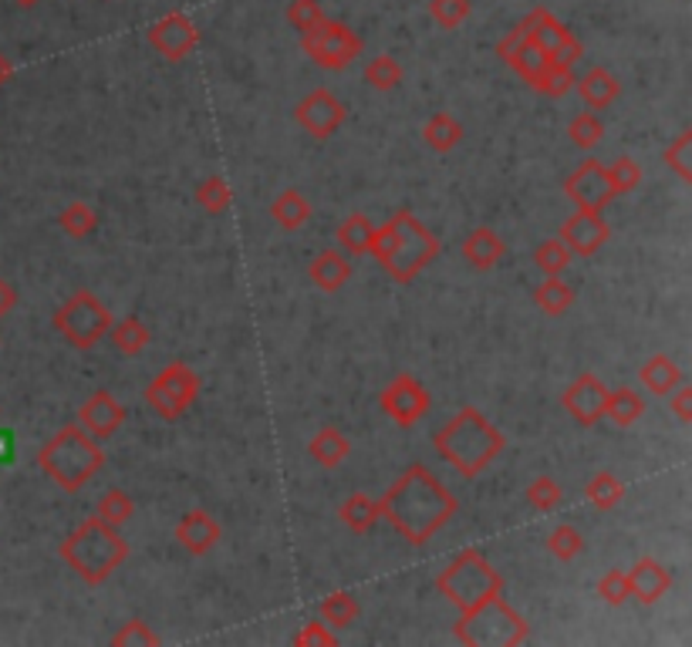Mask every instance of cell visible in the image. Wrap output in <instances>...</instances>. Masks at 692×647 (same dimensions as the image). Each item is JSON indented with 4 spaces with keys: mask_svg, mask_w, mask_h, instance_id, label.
Listing matches in <instances>:
<instances>
[{
    "mask_svg": "<svg viewBox=\"0 0 692 647\" xmlns=\"http://www.w3.org/2000/svg\"><path fill=\"white\" fill-rule=\"evenodd\" d=\"M324 21V8L318 4V0H291L287 4V24L294 28V31H311V28H318Z\"/></svg>",
    "mask_w": 692,
    "mask_h": 647,
    "instance_id": "7dc6e473",
    "label": "cell"
},
{
    "mask_svg": "<svg viewBox=\"0 0 692 647\" xmlns=\"http://www.w3.org/2000/svg\"><path fill=\"white\" fill-rule=\"evenodd\" d=\"M362 607L355 600V594L349 590H334L321 600V620L331 627V630H344V627H352L359 620Z\"/></svg>",
    "mask_w": 692,
    "mask_h": 647,
    "instance_id": "4dcf8cb0",
    "label": "cell"
},
{
    "mask_svg": "<svg viewBox=\"0 0 692 647\" xmlns=\"http://www.w3.org/2000/svg\"><path fill=\"white\" fill-rule=\"evenodd\" d=\"M571 249L561 243V236H550V239H544L537 249H534V264H537V271L544 274V277H557V274H564L567 267H571Z\"/></svg>",
    "mask_w": 692,
    "mask_h": 647,
    "instance_id": "8d00e7d4",
    "label": "cell"
},
{
    "mask_svg": "<svg viewBox=\"0 0 692 647\" xmlns=\"http://www.w3.org/2000/svg\"><path fill=\"white\" fill-rule=\"evenodd\" d=\"M58 557L88 584V587H101L111 580V574L119 570L129 560V543L123 540L119 527H108L98 516H88V520L61 540Z\"/></svg>",
    "mask_w": 692,
    "mask_h": 647,
    "instance_id": "277c9868",
    "label": "cell"
},
{
    "mask_svg": "<svg viewBox=\"0 0 692 647\" xmlns=\"http://www.w3.org/2000/svg\"><path fill=\"white\" fill-rule=\"evenodd\" d=\"M61 229L71 236V239H88L95 229H98V209L88 206V203H68L58 216Z\"/></svg>",
    "mask_w": 692,
    "mask_h": 647,
    "instance_id": "d590c367",
    "label": "cell"
},
{
    "mask_svg": "<svg viewBox=\"0 0 692 647\" xmlns=\"http://www.w3.org/2000/svg\"><path fill=\"white\" fill-rule=\"evenodd\" d=\"M605 402H608V388L598 374L585 371L574 378L564 395H561V405L567 409V415L578 422L582 429H595L602 419H605Z\"/></svg>",
    "mask_w": 692,
    "mask_h": 647,
    "instance_id": "7c38bea8",
    "label": "cell"
},
{
    "mask_svg": "<svg viewBox=\"0 0 692 647\" xmlns=\"http://www.w3.org/2000/svg\"><path fill=\"white\" fill-rule=\"evenodd\" d=\"M564 196L578 206V209H588V213H605V206L615 199L608 179H605V163L598 159H585L578 169H574L567 179H564Z\"/></svg>",
    "mask_w": 692,
    "mask_h": 647,
    "instance_id": "9a60e30c",
    "label": "cell"
},
{
    "mask_svg": "<svg viewBox=\"0 0 692 647\" xmlns=\"http://www.w3.org/2000/svg\"><path fill=\"white\" fill-rule=\"evenodd\" d=\"M379 405L386 412L389 422H396L399 429H412L432 405L429 392L412 378V374H396L379 395Z\"/></svg>",
    "mask_w": 692,
    "mask_h": 647,
    "instance_id": "8fae6325",
    "label": "cell"
},
{
    "mask_svg": "<svg viewBox=\"0 0 692 647\" xmlns=\"http://www.w3.org/2000/svg\"><path fill=\"white\" fill-rule=\"evenodd\" d=\"M78 425L95 439H111L115 432H119L126 425V409L119 405V399H115L111 392H105V388H98V392H91L81 409H78Z\"/></svg>",
    "mask_w": 692,
    "mask_h": 647,
    "instance_id": "e0dca14e",
    "label": "cell"
},
{
    "mask_svg": "<svg viewBox=\"0 0 692 647\" xmlns=\"http://www.w3.org/2000/svg\"><path fill=\"white\" fill-rule=\"evenodd\" d=\"M474 4L470 0H429V18L442 28V31H459L467 24Z\"/></svg>",
    "mask_w": 692,
    "mask_h": 647,
    "instance_id": "b9f144b4",
    "label": "cell"
},
{
    "mask_svg": "<svg viewBox=\"0 0 692 647\" xmlns=\"http://www.w3.org/2000/svg\"><path fill=\"white\" fill-rule=\"evenodd\" d=\"M534 91H540V95H547V98H564L567 91H574V68H564V65L550 61L547 71L537 78Z\"/></svg>",
    "mask_w": 692,
    "mask_h": 647,
    "instance_id": "f6af8a7d",
    "label": "cell"
},
{
    "mask_svg": "<svg viewBox=\"0 0 692 647\" xmlns=\"http://www.w3.org/2000/svg\"><path fill=\"white\" fill-rule=\"evenodd\" d=\"M301 51L324 71H344L349 65H355L366 51V41L341 21L324 18L318 28L301 35Z\"/></svg>",
    "mask_w": 692,
    "mask_h": 647,
    "instance_id": "30bf717a",
    "label": "cell"
},
{
    "mask_svg": "<svg viewBox=\"0 0 692 647\" xmlns=\"http://www.w3.org/2000/svg\"><path fill=\"white\" fill-rule=\"evenodd\" d=\"M605 179H608V186H612L615 196H625V193L639 189V183H642V166H639L632 156H618V159H612V163L605 166Z\"/></svg>",
    "mask_w": 692,
    "mask_h": 647,
    "instance_id": "60d3db41",
    "label": "cell"
},
{
    "mask_svg": "<svg viewBox=\"0 0 692 647\" xmlns=\"http://www.w3.org/2000/svg\"><path fill=\"white\" fill-rule=\"evenodd\" d=\"M547 550H550V557H557L561 563H571L574 557H578V553L585 550V537H582L578 527L561 523V527L550 530V537H547Z\"/></svg>",
    "mask_w": 692,
    "mask_h": 647,
    "instance_id": "ab89813d",
    "label": "cell"
},
{
    "mask_svg": "<svg viewBox=\"0 0 692 647\" xmlns=\"http://www.w3.org/2000/svg\"><path fill=\"white\" fill-rule=\"evenodd\" d=\"M334 239L344 256H366L376 239V223L366 213H352L349 219H341V226L334 229Z\"/></svg>",
    "mask_w": 692,
    "mask_h": 647,
    "instance_id": "4316f807",
    "label": "cell"
},
{
    "mask_svg": "<svg viewBox=\"0 0 692 647\" xmlns=\"http://www.w3.org/2000/svg\"><path fill=\"white\" fill-rule=\"evenodd\" d=\"M14 304H18V291L0 277V317H8L14 311Z\"/></svg>",
    "mask_w": 692,
    "mask_h": 647,
    "instance_id": "816d5d0a",
    "label": "cell"
},
{
    "mask_svg": "<svg viewBox=\"0 0 692 647\" xmlns=\"http://www.w3.org/2000/svg\"><path fill=\"white\" fill-rule=\"evenodd\" d=\"M199 388H203V381L186 361H169L146 384L143 399L163 422H176L179 415H186V409H193V402L199 399Z\"/></svg>",
    "mask_w": 692,
    "mask_h": 647,
    "instance_id": "9c48e42d",
    "label": "cell"
},
{
    "mask_svg": "<svg viewBox=\"0 0 692 647\" xmlns=\"http://www.w3.org/2000/svg\"><path fill=\"white\" fill-rule=\"evenodd\" d=\"M38 465L58 489L78 492L105 465V452L81 425H61L58 435L38 449Z\"/></svg>",
    "mask_w": 692,
    "mask_h": 647,
    "instance_id": "5b68a950",
    "label": "cell"
},
{
    "mask_svg": "<svg viewBox=\"0 0 692 647\" xmlns=\"http://www.w3.org/2000/svg\"><path fill=\"white\" fill-rule=\"evenodd\" d=\"M642 415H645V399L635 392V388L622 384V388H615V392H608L605 419H612V425H618V429H632Z\"/></svg>",
    "mask_w": 692,
    "mask_h": 647,
    "instance_id": "f546056e",
    "label": "cell"
},
{
    "mask_svg": "<svg viewBox=\"0 0 692 647\" xmlns=\"http://www.w3.org/2000/svg\"><path fill=\"white\" fill-rule=\"evenodd\" d=\"M344 111L349 108L341 105V98H334L328 88H314L294 105V121L311 139H331L344 125Z\"/></svg>",
    "mask_w": 692,
    "mask_h": 647,
    "instance_id": "4fadbf2b",
    "label": "cell"
},
{
    "mask_svg": "<svg viewBox=\"0 0 692 647\" xmlns=\"http://www.w3.org/2000/svg\"><path fill=\"white\" fill-rule=\"evenodd\" d=\"M561 482L554 476H537L527 482V502L540 512H554L561 506Z\"/></svg>",
    "mask_w": 692,
    "mask_h": 647,
    "instance_id": "ee69618b",
    "label": "cell"
},
{
    "mask_svg": "<svg viewBox=\"0 0 692 647\" xmlns=\"http://www.w3.org/2000/svg\"><path fill=\"white\" fill-rule=\"evenodd\" d=\"M196 203L213 213V216H223L230 209V203H234V189H230V183L223 176H206L199 186H196Z\"/></svg>",
    "mask_w": 692,
    "mask_h": 647,
    "instance_id": "74e56055",
    "label": "cell"
},
{
    "mask_svg": "<svg viewBox=\"0 0 692 647\" xmlns=\"http://www.w3.org/2000/svg\"><path fill=\"white\" fill-rule=\"evenodd\" d=\"M11 452H14V439H11V432H0V465H4V462L11 459Z\"/></svg>",
    "mask_w": 692,
    "mask_h": 647,
    "instance_id": "db71d44e",
    "label": "cell"
},
{
    "mask_svg": "<svg viewBox=\"0 0 692 647\" xmlns=\"http://www.w3.org/2000/svg\"><path fill=\"white\" fill-rule=\"evenodd\" d=\"M625 482L615 476V472H598V476H592V482L585 486V499L598 509V512H612L615 506H622V499H625Z\"/></svg>",
    "mask_w": 692,
    "mask_h": 647,
    "instance_id": "1f68e13d",
    "label": "cell"
},
{
    "mask_svg": "<svg viewBox=\"0 0 692 647\" xmlns=\"http://www.w3.org/2000/svg\"><path fill=\"white\" fill-rule=\"evenodd\" d=\"M422 139L432 153L446 156L464 143V121H459L456 115H449V111H436L422 125Z\"/></svg>",
    "mask_w": 692,
    "mask_h": 647,
    "instance_id": "484cf974",
    "label": "cell"
},
{
    "mask_svg": "<svg viewBox=\"0 0 692 647\" xmlns=\"http://www.w3.org/2000/svg\"><path fill=\"white\" fill-rule=\"evenodd\" d=\"M14 4H21V8H35V4H41V0H14Z\"/></svg>",
    "mask_w": 692,
    "mask_h": 647,
    "instance_id": "11a10c76",
    "label": "cell"
},
{
    "mask_svg": "<svg viewBox=\"0 0 692 647\" xmlns=\"http://www.w3.org/2000/svg\"><path fill=\"white\" fill-rule=\"evenodd\" d=\"M567 139L578 146L582 153H592L605 139V121L595 111H578V115L571 118V125H567Z\"/></svg>",
    "mask_w": 692,
    "mask_h": 647,
    "instance_id": "836d02e7",
    "label": "cell"
},
{
    "mask_svg": "<svg viewBox=\"0 0 692 647\" xmlns=\"http://www.w3.org/2000/svg\"><path fill=\"white\" fill-rule=\"evenodd\" d=\"M662 159H665V166L675 169V176H679L685 186H692V133H689V128H685V133H682L672 146H665Z\"/></svg>",
    "mask_w": 692,
    "mask_h": 647,
    "instance_id": "7bdbcfd3",
    "label": "cell"
},
{
    "mask_svg": "<svg viewBox=\"0 0 692 647\" xmlns=\"http://www.w3.org/2000/svg\"><path fill=\"white\" fill-rule=\"evenodd\" d=\"M0 412H4V409H0Z\"/></svg>",
    "mask_w": 692,
    "mask_h": 647,
    "instance_id": "9f6ffc18",
    "label": "cell"
},
{
    "mask_svg": "<svg viewBox=\"0 0 692 647\" xmlns=\"http://www.w3.org/2000/svg\"><path fill=\"white\" fill-rule=\"evenodd\" d=\"M598 597L612 607H622L632 600V587H628V574L625 570H608L602 580H598Z\"/></svg>",
    "mask_w": 692,
    "mask_h": 647,
    "instance_id": "c3c4849f",
    "label": "cell"
},
{
    "mask_svg": "<svg viewBox=\"0 0 692 647\" xmlns=\"http://www.w3.org/2000/svg\"><path fill=\"white\" fill-rule=\"evenodd\" d=\"M108 337H111V347L119 351V354H126V357H139V354L149 347V341H153L149 327H146L139 317H123V321H111V327H108Z\"/></svg>",
    "mask_w": 692,
    "mask_h": 647,
    "instance_id": "f1b7e54d",
    "label": "cell"
},
{
    "mask_svg": "<svg viewBox=\"0 0 692 647\" xmlns=\"http://www.w3.org/2000/svg\"><path fill=\"white\" fill-rule=\"evenodd\" d=\"M625 574H628L632 597H635L639 604H645V607L659 604V600L669 594V587H672V574H669L665 563L655 560V557H639V560L632 563V570H625Z\"/></svg>",
    "mask_w": 692,
    "mask_h": 647,
    "instance_id": "d6986e66",
    "label": "cell"
},
{
    "mask_svg": "<svg viewBox=\"0 0 692 647\" xmlns=\"http://www.w3.org/2000/svg\"><path fill=\"white\" fill-rule=\"evenodd\" d=\"M11 78H14V61H11L4 51H0V88H4Z\"/></svg>",
    "mask_w": 692,
    "mask_h": 647,
    "instance_id": "f5cc1de1",
    "label": "cell"
},
{
    "mask_svg": "<svg viewBox=\"0 0 692 647\" xmlns=\"http://www.w3.org/2000/svg\"><path fill=\"white\" fill-rule=\"evenodd\" d=\"M338 520L349 527L352 533L366 537L376 530V523L382 520V509H379V499H372L369 492H352L338 506Z\"/></svg>",
    "mask_w": 692,
    "mask_h": 647,
    "instance_id": "cb8c5ba5",
    "label": "cell"
},
{
    "mask_svg": "<svg viewBox=\"0 0 692 647\" xmlns=\"http://www.w3.org/2000/svg\"><path fill=\"white\" fill-rule=\"evenodd\" d=\"M146 41L153 51H159L166 61H186L196 48H199V31L196 24L189 21V14L183 11H169L163 14L149 31H146Z\"/></svg>",
    "mask_w": 692,
    "mask_h": 647,
    "instance_id": "5bb4252c",
    "label": "cell"
},
{
    "mask_svg": "<svg viewBox=\"0 0 692 647\" xmlns=\"http://www.w3.org/2000/svg\"><path fill=\"white\" fill-rule=\"evenodd\" d=\"M294 644L298 647H331V644H338V634L324 624V620H308V624H301V630L294 634Z\"/></svg>",
    "mask_w": 692,
    "mask_h": 647,
    "instance_id": "681fc988",
    "label": "cell"
},
{
    "mask_svg": "<svg viewBox=\"0 0 692 647\" xmlns=\"http://www.w3.org/2000/svg\"><path fill=\"white\" fill-rule=\"evenodd\" d=\"M534 301H537V307L547 317H564L574 307V287L567 281H561V274L557 277H544V284L537 287Z\"/></svg>",
    "mask_w": 692,
    "mask_h": 647,
    "instance_id": "d6a6232c",
    "label": "cell"
},
{
    "mask_svg": "<svg viewBox=\"0 0 692 647\" xmlns=\"http://www.w3.org/2000/svg\"><path fill=\"white\" fill-rule=\"evenodd\" d=\"M111 644L115 647H156L159 644V634L146 624V620H139V617H133V620H126L119 630L111 634Z\"/></svg>",
    "mask_w": 692,
    "mask_h": 647,
    "instance_id": "bcb514c9",
    "label": "cell"
},
{
    "mask_svg": "<svg viewBox=\"0 0 692 647\" xmlns=\"http://www.w3.org/2000/svg\"><path fill=\"white\" fill-rule=\"evenodd\" d=\"M98 520H105L108 527H126L133 516H136V502L126 489H108L101 499H98V509H95Z\"/></svg>",
    "mask_w": 692,
    "mask_h": 647,
    "instance_id": "e575fe53",
    "label": "cell"
},
{
    "mask_svg": "<svg viewBox=\"0 0 692 647\" xmlns=\"http://www.w3.org/2000/svg\"><path fill=\"white\" fill-rule=\"evenodd\" d=\"M369 253L396 284H412L442 253V243L416 213L399 209L389 223L376 226V239Z\"/></svg>",
    "mask_w": 692,
    "mask_h": 647,
    "instance_id": "7a4b0ae2",
    "label": "cell"
},
{
    "mask_svg": "<svg viewBox=\"0 0 692 647\" xmlns=\"http://www.w3.org/2000/svg\"><path fill=\"white\" fill-rule=\"evenodd\" d=\"M669 399H672V412H675V419H679L682 425H692V384L682 381Z\"/></svg>",
    "mask_w": 692,
    "mask_h": 647,
    "instance_id": "f907efd6",
    "label": "cell"
},
{
    "mask_svg": "<svg viewBox=\"0 0 692 647\" xmlns=\"http://www.w3.org/2000/svg\"><path fill=\"white\" fill-rule=\"evenodd\" d=\"M432 449L464 479H477L497 462V455L507 449V439L480 409L467 405L432 435Z\"/></svg>",
    "mask_w": 692,
    "mask_h": 647,
    "instance_id": "3957f363",
    "label": "cell"
},
{
    "mask_svg": "<svg viewBox=\"0 0 692 647\" xmlns=\"http://www.w3.org/2000/svg\"><path fill=\"white\" fill-rule=\"evenodd\" d=\"M639 381L649 388L652 395L669 399L685 378H682V367H679L669 354H652V357L639 367Z\"/></svg>",
    "mask_w": 692,
    "mask_h": 647,
    "instance_id": "d4e9b609",
    "label": "cell"
},
{
    "mask_svg": "<svg viewBox=\"0 0 692 647\" xmlns=\"http://www.w3.org/2000/svg\"><path fill=\"white\" fill-rule=\"evenodd\" d=\"M504 253H507V243L494 226H477L464 239V261L474 271H494L504 261Z\"/></svg>",
    "mask_w": 692,
    "mask_h": 647,
    "instance_id": "44dd1931",
    "label": "cell"
},
{
    "mask_svg": "<svg viewBox=\"0 0 692 647\" xmlns=\"http://www.w3.org/2000/svg\"><path fill=\"white\" fill-rule=\"evenodd\" d=\"M176 543L189 553V557H206L220 540H223V527L213 512L206 509H189L183 520L173 530Z\"/></svg>",
    "mask_w": 692,
    "mask_h": 647,
    "instance_id": "ac0fdd59",
    "label": "cell"
},
{
    "mask_svg": "<svg viewBox=\"0 0 692 647\" xmlns=\"http://www.w3.org/2000/svg\"><path fill=\"white\" fill-rule=\"evenodd\" d=\"M271 216H274V223H277L281 229L298 233V229H304L308 219H311V203H308V196H304L301 189H284V193H277V199L271 203Z\"/></svg>",
    "mask_w": 692,
    "mask_h": 647,
    "instance_id": "83f0119b",
    "label": "cell"
},
{
    "mask_svg": "<svg viewBox=\"0 0 692 647\" xmlns=\"http://www.w3.org/2000/svg\"><path fill=\"white\" fill-rule=\"evenodd\" d=\"M557 236L571 249V256H582V261H588V256L602 253V246L612 239V226L605 223L602 213L578 209L571 219L561 223V233Z\"/></svg>",
    "mask_w": 692,
    "mask_h": 647,
    "instance_id": "2e32d148",
    "label": "cell"
},
{
    "mask_svg": "<svg viewBox=\"0 0 692 647\" xmlns=\"http://www.w3.org/2000/svg\"><path fill=\"white\" fill-rule=\"evenodd\" d=\"M352 274H355L352 271V261L341 249H321L314 261H311V267H308L311 284L318 291H324V294H338L344 284L352 281Z\"/></svg>",
    "mask_w": 692,
    "mask_h": 647,
    "instance_id": "ffe728a7",
    "label": "cell"
},
{
    "mask_svg": "<svg viewBox=\"0 0 692 647\" xmlns=\"http://www.w3.org/2000/svg\"><path fill=\"white\" fill-rule=\"evenodd\" d=\"M382 520L412 547H426L459 509L456 496L426 469L422 462L409 465L379 499Z\"/></svg>",
    "mask_w": 692,
    "mask_h": 647,
    "instance_id": "6da1fadb",
    "label": "cell"
},
{
    "mask_svg": "<svg viewBox=\"0 0 692 647\" xmlns=\"http://www.w3.org/2000/svg\"><path fill=\"white\" fill-rule=\"evenodd\" d=\"M308 455L321 465V469H338L344 459L352 455V439L344 435L334 425H324L314 432V439L308 442Z\"/></svg>",
    "mask_w": 692,
    "mask_h": 647,
    "instance_id": "603a6c76",
    "label": "cell"
},
{
    "mask_svg": "<svg viewBox=\"0 0 692 647\" xmlns=\"http://www.w3.org/2000/svg\"><path fill=\"white\" fill-rule=\"evenodd\" d=\"M452 634L459 644H494V647H514V644H524L527 640V624L524 617L500 597L487 600L484 607L470 610V614H459V620L452 624Z\"/></svg>",
    "mask_w": 692,
    "mask_h": 647,
    "instance_id": "52a82bcc",
    "label": "cell"
},
{
    "mask_svg": "<svg viewBox=\"0 0 692 647\" xmlns=\"http://www.w3.org/2000/svg\"><path fill=\"white\" fill-rule=\"evenodd\" d=\"M574 91L582 95V101L592 108V111H605L618 101L622 95V81L608 71V68H592L585 71L582 81H574Z\"/></svg>",
    "mask_w": 692,
    "mask_h": 647,
    "instance_id": "7402d4cb",
    "label": "cell"
},
{
    "mask_svg": "<svg viewBox=\"0 0 692 647\" xmlns=\"http://www.w3.org/2000/svg\"><path fill=\"white\" fill-rule=\"evenodd\" d=\"M436 590L449 604H456L459 614H470L504 594V577L494 570V563L480 550H464L452 557V563L439 570Z\"/></svg>",
    "mask_w": 692,
    "mask_h": 647,
    "instance_id": "8992f818",
    "label": "cell"
},
{
    "mask_svg": "<svg viewBox=\"0 0 692 647\" xmlns=\"http://www.w3.org/2000/svg\"><path fill=\"white\" fill-rule=\"evenodd\" d=\"M402 78H406V71H402V65H399L392 55H376V58L366 65V81H369L376 91H392V88L402 85Z\"/></svg>",
    "mask_w": 692,
    "mask_h": 647,
    "instance_id": "f35d334b",
    "label": "cell"
},
{
    "mask_svg": "<svg viewBox=\"0 0 692 647\" xmlns=\"http://www.w3.org/2000/svg\"><path fill=\"white\" fill-rule=\"evenodd\" d=\"M55 327L58 334L78 347V351H91L108 337L111 327V314L108 307L98 301V294L91 291H75L68 301H61V307L55 311Z\"/></svg>",
    "mask_w": 692,
    "mask_h": 647,
    "instance_id": "ba28073f",
    "label": "cell"
}]
</instances>
